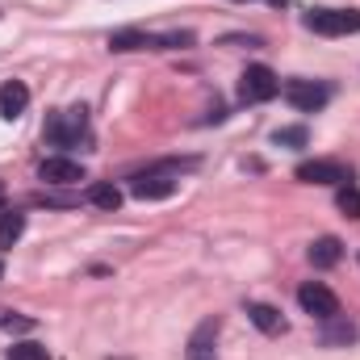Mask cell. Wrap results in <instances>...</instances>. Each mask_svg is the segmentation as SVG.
<instances>
[{
    "label": "cell",
    "mask_w": 360,
    "mask_h": 360,
    "mask_svg": "<svg viewBox=\"0 0 360 360\" xmlns=\"http://www.w3.org/2000/svg\"><path fill=\"white\" fill-rule=\"evenodd\" d=\"M42 139L55 143V147H76L89 139V109L84 105H72V109H55L42 126Z\"/></svg>",
    "instance_id": "1"
},
{
    "label": "cell",
    "mask_w": 360,
    "mask_h": 360,
    "mask_svg": "<svg viewBox=\"0 0 360 360\" xmlns=\"http://www.w3.org/2000/svg\"><path fill=\"white\" fill-rule=\"evenodd\" d=\"M302 21H306V30H314V34H323V38L360 34V13L356 8H310Z\"/></svg>",
    "instance_id": "2"
},
{
    "label": "cell",
    "mask_w": 360,
    "mask_h": 360,
    "mask_svg": "<svg viewBox=\"0 0 360 360\" xmlns=\"http://www.w3.org/2000/svg\"><path fill=\"white\" fill-rule=\"evenodd\" d=\"M281 92V80H276V72L264 68V63H252L243 76H239V96L248 101V105H264Z\"/></svg>",
    "instance_id": "3"
},
{
    "label": "cell",
    "mask_w": 360,
    "mask_h": 360,
    "mask_svg": "<svg viewBox=\"0 0 360 360\" xmlns=\"http://www.w3.org/2000/svg\"><path fill=\"white\" fill-rule=\"evenodd\" d=\"M297 302H302V310H306L310 319H319V323H327V319L340 314V297H335L323 281H306V285L297 289Z\"/></svg>",
    "instance_id": "4"
},
{
    "label": "cell",
    "mask_w": 360,
    "mask_h": 360,
    "mask_svg": "<svg viewBox=\"0 0 360 360\" xmlns=\"http://www.w3.org/2000/svg\"><path fill=\"white\" fill-rule=\"evenodd\" d=\"M281 92H285V101H289L297 113H319V109L331 101V89L319 84V80H289Z\"/></svg>",
    "instance_id": "5"
},
{
    "label": "cell",
    "mask_w": 360,
    "mask_h": 360,
    "mask_svg": "<svg viewBox=\"0 0 360 360\" xmlns=\"http://www.w3.org/2000/svg\"><path fill=\"white\" fill-rule=\"evenodd\" d=\"M297 180H306V184H348L352 172L340 164V160H306V164H297Z\"/></svg>",
    "instance_id": "6"
},
{
    "label": "cell",
    "mask_w": 360,
    "mask_h": 360,
    "mask_svg": "<svg viewBox=\"0 0 360 360\" xmlns=\"http://www.w3.org/2000/svg\"><path fill=\"white\" fill-rule=\"evenodd\" d=\"M130 193L139 197V201H164V197H172L176 193V176L172 172H139V176L130 180Z\"/></svg>",
    "instance_id": "7"
},
{
    "label": "cell",
    "mask_w": 360,
    "mask_h": 360,
    "mask_svg": "<svg viewBox=\"0 0 360 360\" xmlns=\"http://www.w3.org/2000/svg\"><path fill=\"white\" fill-rule=\"evenodd\" d=\"M38 180H46V184H80V180H84V168H80L76 160L51 155V160L38 164Z\"/></svg>",
    "instance_id": "8"
},
{
    "label": "cell",
    "mask_w": 360,
    "mask_h": 360,
    "mask_svg": "<svg viewBox=\"0 0 360 360\" xmlns=\"http://www.w3.org/2000/svg\"><path fill=\"white\" fill-rule=\"evenodd\" d=\"M25 105H30V89H25L21 80H8V84H0V117L17 122V117L25 113Z\"/></svg>",
    "instance_id": "9"
},
{
    "label": "cell",
    "mask_w": 360,
    "mask_h": 360,
    "mask_svg": "<svg viewBox=\"0 0 360 360\" xmlns=\"http://www.w3.org/2000/svg\"><path fill=\"white\" fill-rule=\"evenodd\" d=\"M214 335H218V319H205L188 340V360H218L214 356Z\"/></svg>",
    "instance_id": "10"
},
{
    "label": "cell",
    "mask_w": 360,
    "mask_h": 360,
    "mask_svg": "<svg viewBox=\"0 0 360 360\" xmlns=\"http://www.w3.org/2000/svg\"><path fill=\"white\" fill-rule=\"evenodd\" d=\"M340 256H344V243L335 235H323V239L310 243V264L314 269H331V264H340Z\"/></svg>",
    "instance_id": "11"
},
{
    "label": "cell",
    "mask_w": 360,
    "mask_h": 360,
    "mask_svg": "<svg viewBox=\"0 0 360 360\" xmlns=\"http://www.w3.org/2000/svg\"><path fill=\"white\" fill-rule=\"evenodd\" d=\"M248 319L264 331V335H276V331H285V319H281V310L269 306V302H252L248 306Z\"/></svg>",
    "instance_id": "12"
},
{
    "label": "cell",
    "mask_w": 360,
    "mask_h": 360,
    "mask_svg": "<svg viewBox=\"0 0 360 360\" xmlns=\"http://www.w3.org/2000/svg\"><path fill=\"white\" fill-rule=\"evenodd\" d=\"M89 201L96 205V210H117L122 205V188L117 184H109V180H96V184H89Z\"/></svg>",
    "instance_id": "13"
},
{
    "label": "cell",
    "mask_w": 360,
    "mask_h": 360,
    "mask_svg": "<svg viewBox=\"0 0 360 360\" xmlns=\"http://www.w3.org/2000/svg\"><path fill=\"white\" fill-rule=\"evenodd\" d=\"M151 46V34L143 30H113L109 34V51H147Z\"/></svg>",
    "instance_id": "14"
},
{
    "label": "cell",
    "mask_w": 360,
    "mask_h": 360,
    "mask_svg": "<svg viewBox=\"0 0 360 360\" xmlns=\"http://www.w3.org/2000/svg\"><path fill=\"white\" fill-rule=\"evenodd\" d=\"M21 235H25V214H17V210L0 214V248H13Z\"/></svg>",
    "instance_id": "15"
},
{
    "label": "cell",
    "mask_w": 360,
    "mask_h": 360,
    "mask_svg": "<svg viewBox=\"0 0 360 360\" xmlns=\"http://www.w3.org/2000/svg\"><path fill=\"white\" fill-rule=\"evenodd\" d=\"M356 335L360 331L352 323H340V314L323 323V344H356Z\"/></svg>",
    "instance_id": "16"
},
{
    "label": "cell",
    "mask_w": 360,
    "mask_h": 360,
    "mask_svg": "<svg viewBox=\"0 0 360 360\" xmlns=\"http://www.w3.org/2000/svg\"><path fill=\"white\" fill-rule=\"evenodd\" d=\"M335 205L348 214V218H360V188L348 180V184H340V193H335Z\"/></svg>",
    "instance_id": "17"
},
{
    "label": "cell",
    "mask_w": 360,
    "mask_h": 360,
    "mask_svg": "<svg viewBox=\"0 0 360 360\" xmlns=\"http://www.w3.org/2000/svg\"><path fill=\"white\" fill-rule=\"evenodd\" d=\"M176 46H193V34L176 30V34H151V51H176Z\"/></svg>",
    "instance_id": "18"
},
{
    "label": "cell",
    "mask_w": 360,
    "mask_h": 360,
    "mask_svg": "<svg viewBox=\"0 0 360 360\" xmlns=\"http://www.w3.org/2000/svg\"><path fill=\"white\" fill-rule=\"evenodd\" d=\"M8 360H51V352H46V344L25 340V344H13L8 348Z\"/></svg>",
    "instance_id": "19"
},
{
    "label": "cell",
    "mask_w": 360,
    "mask_h": 360,
    "mask_svg": "<svg viewBox=\"0 0 360 360\" xmlns=\"http://www.w3.org/2000/svg\"><path fill=\"white\" fill-rule=\"evenodd\" d=\"M306 139H310V134H306V126H281V130L272 134V143H276V147H306Z\"/></svg>",
    "instance_id": "20"
},
{
    "label": "cell",
    "mask_w": 360,
    "mask_h": 360,
    "mask_svg": "<svg viewBox=\"0 0 360 360\" xmlns=\"http://www.w3.org/2000/svg\"><path fill=\"white\" fill-rule=\"evenodd\" d=\"M0 327H4V331H30V327H34V319H21V314H0Z\"/></svg>",
    "instance_id": "21"
},
{
    "label": "cell",
    "mask_w": 360,
    "mask_h": 360,
    "mask_svg": "<svg viewBox=\"0 0 360 360\" xmlns=\"http://www.w3.org/2000/svg\"><path fill=\"white\" fill-rule=\"evenodd\" d=\"M269 4H276V8H281V4H289V0H269Z\"/></svg>",
    "instance_id": "22"
},
{
    "label": "cell",
    "mask_w": 360,
    "mask_h": 360,
    "mask_svg": "<svg viewBox=\"0 0 360 360\" xmlns=\"http://www.w3.org/2000/svg\"><path fill=\"white\" fill-rule=\"evenodd\" d=\"M0 201H4V188H0Z\"/></svg>",
    "instance_id": "23"
},
{
    "label": "cell",
    "mask_w": 360,
    "mask_h": 360,
    "mask_svg": "<svg viewBox=\"0 0 360 360\" xmlns=\"http://www.w3.org/2000/svg\"><path fill=\"white\" fill-rule=\"evenodd\" d=\"M0 276H4V264H0Z\"/></svg>",
    "instance_id": "24"
}]
</instances>
